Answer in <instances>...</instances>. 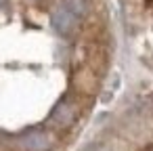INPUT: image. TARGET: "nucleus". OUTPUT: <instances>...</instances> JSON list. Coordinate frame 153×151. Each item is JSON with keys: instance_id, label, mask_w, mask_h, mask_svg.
I'll use <instances>...</instances> for the list:
<instances>
[{"instance_id": "4", "label": "nucleus", "mask_w": 153, "mask_h": 151, "mask_svg": "<svg viewBox=\"0 0 153 151\" xmlns=\"http://www.w3.org/2000/svg\"><path fill=\"white\" fill-rule=\"evenodd\" d=\"M63 7L69 9L78 19L86 13V2H84V0H63Z\"/></svg>"}, {"instance_id": "2", "label": "nucleus", "mask_w": 153, "mask_h": 151, "mask_svg": "<svg viewBox=\"0 0 153 151\" xmlns=\"http://www.w3.org/2000/svg\"><path fill=\"white\" fill-rule=\"evenodd\" d=\"M21 145L27 151H44V149H48L51 141H48V136L44 132H30V134H25L21 138Z\"/></svg>"}, {"instance_id": "1", "label": "nucleus", "mask_w": 153, "mask_h": 151, "mask_svg": "<svg viewBox=\"0 0 153 151\" xmlns=\"http://www.w3.org/2000/svg\"><path fill=\"white\" fill-rule=\"evenodd\" d=\"M76 23H78V17H76L69 9H65L63 4H61V7L55 11V15H53V28H55L61 36H69V34L74 32Z\"/></svg>"}, {"instance_id": "3", "label": "nucleus", "mask_w": 153, "mask_h": 151, "mask_svg": "<svg viewBox=\"0 0 153 151\" xmlns=\"http://www.w3.org/2000/svg\"><path fill=\"white\" fill-rule=\"evenodd\" d=\"M53 120L59 124H69L71 122V107L67 103H61L55 111H53Z\"/></svg>"}, {"instance_id": "5", "label": "nucleus", "mask_w": 153, "mask_h": 151, "mask_svg": "<svg viewBox=\"0 0 153 151\" xmlns=\"http://www.w3.org/2000/svg\"><path fill=\"white\" fill-rule=\"evenodd\" d=\"M2 4H4V0H0V7H2Z\"/></svg>"}]
</instances>
